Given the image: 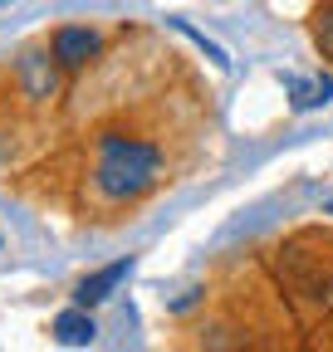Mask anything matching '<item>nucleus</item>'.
<instances>
[{
  "instance_id": "nucleus-1",
  "label": "nucleus",
  "mask_w": 333,
  "mask_h": 352,
  "mask_svg": "<svg viewBox=\"0 0 333 352\" xmlns=\"http://www.w3.org/2000/svg\"><path fill=\"white\" fill-rule=\"evenodd\" d=\"M122 98L89 118L74 147L78 210L94 226L138 220L211 157L221 108L186 54L138 30V54H118Z\"/></svg>"
},
{
  "instance_id": "nucleus-2",
  "label": "nucleus",
  "mask_w": 333,
  "mask_h": 352,
  "mask_svg": "<svg viewBox=\"0 0 333 352\" xmlns=\"http://www.w3.org/2000/svg\"><path fill=\"white\" fill-rule=\"evenodd\" d=\"M299 318L279 294L270 264L255 254H230L206 270V279L172 303L166 342L206 352H275L304 347Z\"/></svg>"
},
{
  "instance_id": "nucleus-3",
  "label": "nucleus",
  "mask_w": 333,
  "mask_h": 352,
  "mask_svg": "<svg viewBox=\"0 0 333 352\" xmlns=\"http://www.w3.org/2000/svg\"><path fill=\"white\" fill-rule=\"evenodd\" d=\"M304 333L333 318V226H299L260 254Z\"/></svg>"
},
{
  "instance_id": "nucleus-4",
  "label": "nucleus",
  "mask_w": 333,
  "mask_h": 352,
  "mask_svg": "<svg viewBox=\"0 0 333 352\" xmlns=\"http://www.w3.org/2000/svg\"><path fill=\"white\" fill-rule=\"evenodd\" d=\"M50 50H54V59L64 64V74H78V69H89V64L103 59L108 34H103L98 25H59V30L50 34Z\"/></svg>"
},
{
  "instance_id": "nucleus-5",
  "label": "nucleus",
  "mask_w": 333,
  "mask_h": 352,
  "mask_svg": "<svg viewBox=\"0 0 333 352\" xmlns=\"http://www.w3.org/2000/svg\"><path fill=\"white\" fill-rule=\"evenodd\" d=\"M133 274V254H122V259H113V264H103V270H94L89 279H78V289H74V303L78 308H94V303H103L122 279Z\"/></svg>"
},
{
  "instance_id": "nucleus-6",
  "label": "nucleus",
  "mask_w": 333,
  "mask_h": 352,
  "mask_svg": "<svg viewBox=\"0 0 333 352\" xmlns=\"http://www.w3.org/2000/svg\"><path fill=\"white\" fill-rule=\"evenodd\" d=\"M94 318H89V308H69V314H59L54 318V338L64 342V347H83V342H94Z\"/></svg>"
},
{
  "instance_id": "nucleus-7",
  "label": "nucleus",
  "mask_w": 333,
  "mask_h": 352,
  "mask_svg": "<svg viewBox=\"0 0 333 352\" xmlns=\"http://www.w3.org/2000/svg\"><path fill=\"white\" fill-rule=\"evenodd\" d=\"M309 39L323 54V64L333 69V0H319V6L309 10Z\"/></svg>"
},
{
  "instance_id": "nucleus-8",
  "label": "nucleus",
  "mask_w": 333,
  "mask_h": 352,
  "mask_svg": "<svg viewBox=\"0 0 333 352\" xmlns=\"http://www.w3.org/2000/svg\"><path fill=\"white\" fill-rule=\"evenodd\" d=\"M304 342H309V347H333V318H323V323H319Z\"/></svg>"
}]
</instances>
